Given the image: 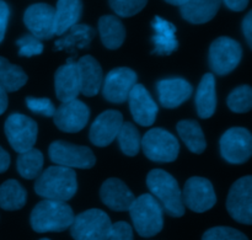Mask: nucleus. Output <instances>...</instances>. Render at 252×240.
<instances>
[{
    "label": "nucleus",
    "mask_w": 252,
    "mask_h": 240,
    "mask_svg": "<svg viewBox=\"0 0 252 240\" xmlns=\"http://www.w3.org/2000/svg\"><path fill=\"white\" fill-rule=\"evenodd\" d=\"M34 191L44 200L66 202L73 199L78 191L76 174L70 168L56 167L47 168L34 182Z\"/></svg>",
    "instance_id": "obj_1"
},
{
    "label": "nucleus",
    "mask_w": 252,
    "mask_h": 240,
    "mask_svg": "<svg viewBox=\"0 0 252 240\" xmlns=\"http://www.w3.org/2000/svg\"><path fill=\"white\" fill-rule=\"evenodd\" d=\"M74 212L66 202L43 200L32 209L30 223L36 233L64 232L73 224Z\"/></svg>",
    "instance_id": "obj_2"
},
{
    "label": "nucleus",
    "mask_w": 252,
    "mask_h": 240,
    "mask_svg": "<svg viewBox=\"0 0 252 240\" xmlns=\"http://www.w3.org/2000/svg\"><path fill=\"white\" fill-rule=\"evenodd\" d=\"M147 186L169 216L179 218L185 214L182 192L172 175L161 169H154L148 174Z\"/></svg>",
    "instance_id": "obj_3"
},
{
    "label": "nucleus",
    "mask_w": 252,
    "mask_h": 240,
    "mask_svg": "<svg viewBox=\"0 0 252 240\" xmlns=\"http://www.w3.org/2000/svg\"><path fill=\"white\" fill-rule=\"evenodd\" d=\"M129 213L134 229L140 237L150 238L157 236L164 227V211L150 194L137 197L130 206Z\"/></svg>",
    "instance_id": "obj_4"
},
{
    "label": "nucleus",
    "mask_w": 252,
    "mask_h": 240,
    "mask_svg": "<svg viewBox=\"0 0 252 240\" xmlns=\"http://www.w3.org/2000/svg\"><path fill=\"white\" fill-rule=\"evenodd\" d=\"M140 147L148 159L157 163L175 162L180 153L177 138L162 128H152L148 131L142 138Z\"/></svg>",
    "instance_id": "obj_5"
},
{
    "label": "nucleus",
    "mask_w": 252,
    "mask_h": 240,
    "mask_svg": "<svg viewBox=\"0 0 252 240\" xmlns=\"http://www.w3.org/2000/svg\"><path fill=\"white\" fill-rule=\"evenodd\" d=\"M111 227L112 223L107 213L93 208L74 217L70 234L74 240H107Z\"/></svg>",
    "instance_id": "obj_6"
},
{
    "label": "nucleus",
    "mask_w": 252,
    "mask_h": 240,
    "mask_svg": "<svg viewBox=\"0 0 252 240\" xmlns=\"http://www.w3.org/2000/svg\"><path fill=\"white\" fill-rule=\"evenodd\" d=\"M4 130L11 148L19 154L32 149L36 144L38 126L29 116L12 113L5 121Z\"/></svg>",
    "instance_id": "obj_7"
},
{
    "label": "nucleus",
    "mask_w": 252,
    "mask_h": 240,
    "mask_svg": "<svg viewBox=\"0 0 252 240\" xmlns=\"http://www.w3.org/2000/svg\"><path fill=\"white\" fill-rule=\"evenodd\" d=\"M48 155L56 165L64 168L91 169L96 158L89 147L76 145L65 140H56L49 145Z\"/></svg>",
    "instance_id": "obj_8"
},
{
    "label": "nucleus",
    "mask_w": 252,
    "mask_h": 240,
    "mask_svg": "<svg viewBox=\"0 0 252 240\" xmlns=\"http://www.w3.org/2000/svg\"><path fill=\"white\" fill-rule=\"evenodd\" d=\"M243 58L240 43L230 37H219L209 48V67L218 75L233 71Z\"/></svg>",
    "instance_id": "obj_9"
},
{
    "label": "nucleus",
    "mask_w": 252,
    "mask_h": 240,
    "mask_svg": "<svg viewBox=\"0 0 252 240\" xmlns=\"http://www.w3.org/2000/svg\"><path fill=\"white\" fill-rule=\"evenodd\" d=\"M220 154L230 164H244L251 158L252 136L243 127L229 128L220 138Z\"/></svg>",
    "instance_id": "obj_10"
},
{
    "label": "nucleus",
    "mask_w": 252,
    "mask_h": 240,
    "mask_svg": "<svg viewBox=\"0 0 252 240\" xmlns=\"http://www.w3.org/2000/svg\"><path fill=\"white\" fill-rule=\"evenodd\" d=\"M229 214L241 224H252V177L250 175L236 180L226 199Z\"/></svg>",
    "instance_id": "obj_11"
},
{
    "label": "nucleus",
    "mask_w": 252,
    "mask_h": 240,
    "mask_svg": "<svg viewBox=\"0 0 252 240\" xmlns=\"http://www.w3.org/2000/svg\"><path fill=\"white\" fill-rule=\"evenodd\" d=\"M184 206L196 213H203L213 208L217 204V195L213 184L206 177H189L182 192Z\"/></svg>",
    "instance_id": "obj_12"
},
{
    "label": "nucleus",
    "mask_w": 252,
    "mask_h": 240,
    "mask_svg": "<svg viewBox=\"0 0 252 240\" xmlns=\"http://www.w3.org/2000/svg\"><path fill=\"white\" fill-rule=\"evenodd\" d=\"M138 76L133 69L115 68L108 71L102 83L103 98L113 103H122L128 100L130 91L137 84Z\"/></svg>",
    "instance_id": "obj_13"
},
{
    "label": "nucleus",
    "mask_w": 252,
    "mask_h": 240,
    "mask_svg": "<svg viewBox=\"0 0 252 240\" xmlns=\"http://www.w3.org/2000/svg\"><path fill=\"white\" fill-rule=\"evenodd\" d=\"M89 118H90V108L78 99L69 103H63L53 115L57 127L66 133L80 132L89 122Z\"/></svg>",
    "instance_id": "obj_14"
},
{
    "label": "nucleus",
    "mask_w": 252,
    "mask_h": 240,
    "mask_svg": "<svg viewBox=\"0 0 252 240\" xmlns=\"http://www.w3.org/2000/svg\"><path fill=\"white\" fill-rule=\"evenodd\" d=\"M54 14L53 6L44 2H37L26 9L24 22L32 36L38 39H51L54 36Z\"/></svg>",
    "instance_id": "obj_15"
},
{
    "label": "nucleus",
    "mask_w": 252,
    "mask_h": 240,
    "mask_svg": "<svg viewBox=\"0 0 252 240\" xmlns=\"http://www.w3.org/2000/svg\"><path fill=\"white\" fill-rule=\"evenodd\" d=\"M123 125V116L120 111L107 110L98 115L91 125L89 137L96 147H107L117 138Z\"/></svg>",
    "instance_id": "obj_16"
},
{
    "label": "nucleus",
    "mask_w": 252,
    "mask_h": 240,
    "mask_svg": "<svg viewBox=\"0 0 252 240\" xmlns=\"http://www.w3.org/2000/svg\"><path fill=\"white\" fill-rule=\"evenodd\" d=\"M128 100L130 113L135 122L143 127H150L157 120L159 108L149 91L142 84H135L128 96Z\"/></svg>",
    "instance_id": "obj_17"
},
{
    "label": "nucleus",
    "mask_w": 252,
    "mask_h": 240,
    "mask_svg": "<svg viewBox=\"0 0 252 240\" xmlns=\"http://www.w3.org/2000/svg\"><path fill=\"white\" fill-rule=\"evenodd\" d=\"M54 88L57 98L62 103L78 99L80 94V79L76 62L73 58H69L64 66L57 69L54 75Z\"/></svg>",
    "instance_id": "obj_18"
},
{
    "label": "nucleus",
    "mask_w": 252,
    "mask_h": 240,
    "mask_svg": "<svg viewBox=\"0 0 252 240\" xmlns=\"http://www.w3.org/2000/svg\"><path fill=\"white\" fill-rule=\"evenodd\" d=\"M100 197L103 205L117 212L129 211L135 197L129 187L117 177H110L100 189Z\"/></svg>",
    "instance_id": "obj_19"
},
{
    "label": "nucleus",
    "mask_w": 252,
    "mask_h": 240,
    "mask_svg": "<svg viewBox=\"0 0 252 240\" xmlns=\"http://www.w3.org/2000/svg\"><path fill=\"white\" fill-rule=\"evenodd\" d=\"M159 101L165 108H176L192 95V85L182 78L162 79L157 83Z\"/></svg>",
    "instance_id": "obj_20"
},
{
    "label": "nucleus",
    "mask_w": 252,
    "mask_h": 240,
    "mask_svg": "<svg viewBox=\"0 0 252 240\" xmlns=\"http://www.w3.org/2000/svg\"><path fill=\"white\" fill-rule=\"evenodd\" d=\"M80 79V93L91 98L102 88L103 73L100 63L93 56H84L76 62Z\"/></svg>",
    "instance_id": "obj_21"
},
{
    "label": "nucleus",
    "mask_w": 252,
    "mask_h": 240,
    "mask_svg": "<svg viewBox=\"0 0 252 240\" xmlns=\"http://www.w3.org/2000/svg\"><path fill=\"white\" fill-rule=\"evenodd\" d=\"M154 36V51L153 53L160 56H170L179 48V41L176 38V26L160 16H155L152 22Z\"/></svg>",
    "instance_id": "obj_22"
},
{
    "label": "nucleus",
    "mask_w": 252,
    "mask_h": 240,
    "mask_svg": "<svg viewBox=\"0 0 252 240\" xmlns=\"http://www.w3.org/2000/svg\"><path fill=\"white\" fill-rule=\"evenodd\" d=\"M54 14V34L62 36L78 24L83 14L81 0H58Z\"/></svg>",
    "instance_id": "obj_23"
},
{
    "label": "nucleus",
    "mask_w": 252,
    "mask_h": 240,
    "mask_svg": "<svg viewBox=\"0 0 252 240\" xmlns=\"http://www.w3.org/2000/svg\"><path fill=\"white\" fill-rule=\"evenodd\" d=\"M221 0H189L181 7V15L191 24H206L218 12Z\"/></svg>",
    "instance_id": "obj_24"
},
{
    "label": "nucleus",
    "mask_w": 252,
    "mask_h": 240,
    "mask_svg": "<svg viewBox=\"0 0 252 240\" xmlns=\"http://www.w3.org/2000/svg\"><path fill=\"white\" fill-rule=\"evenodd\" d=\"M196 108L201 118H209L217 108L216 78L212 73L204 74L196 93Z\"/></svg>",
    "instance_id": "obj_25"
},
{
    "label": "nucleus",
    "mask_w": 252,
    "mask_h": 240,
    "mask_svg": "<svg viewBox=\"0 0 252 240\" xmlns=\"http://www.w3.org/2000/svg\"><path fill=\"white\" fill-rule=\"evenodd\" d=\"M65 36L59 38L54 43L57 51L74 52L75 49H84L90 46L95 37V30L89 25L76 24L65 32Z\"/></svg>",
    "instance_id": "obj_26"
},
{
    "label": "nucleus",
    "mask_w": 252,
    "mask_h": 240,
    "mask_svg": "<svg viewBox=\"0 0 252 240\" xmlns=\"http://www.w3.org/2000/svg\"><path fill=\"white\" fill-rule=\"evenodd\" d=\"M102 44L108 49H117L123 44L126 38V29L122 21L113 15H105L98 20Z\"/></svg>",
    "instance_id": "obj_27"
},
{
    "label": "nucleus",
    "mask_w": 252,
    "mask_h": 240,
    "mask_svg": "<svg viewBox=\"0 0 252 240\" xmlns=\"http://www.w3.org/2000/svg\"><path fill=\"white\" fill-rule=\"evenodd\" d=\"M180 138L184 140L189 150L194 154H202L207 148L206 138L201 126L197 121L184 120L180 121L176 126Z\"/></svg>",
    "instance_id": "obj_28"
},
{
    "label": "nucleus",
    "mask_w": 252,
    "mask_h": 240,
    "mask_svg": "<svg viewBox=\"0 0 252 240\" xmlns=\"http://www.w3.org/2000/svg\"><path fill=\"white\" fill-rule=\"evenodd\" d=\"M26 200V190L16 180H6L0 185V207L5 211L21 209Z\"/></svg>",
    "instance_id": "obj_29"
},
{
    "label": "nucleus",
    "mask_w": 252,
    "mask_h": 240,
    "mask_svg": "<svg viewBox=\"0 0 252 240\" xmlns=\"http://www.w3.org/2000/svg\"><path fill=\"white\" fill-rule=\"evenodd\" d=\"M27 74L19 66L11 64L6 58L0 57V84L10 93L20 90L27 83Z\"/></svg>",
    "instance_id": "obj_30"
},
{
    "label": "nucleus",
    "mask_w": 252,
    "mask_h": 240,
    "mask_svg": "<svg viewBox=\"0 0 252 240\" xmlns=\"http://www.w3.org/2000/svg\"><path fill=\"white\" fill-rule=\"evenodd\" d=\"M43 154L41 150L32 148L27 152L21 153L17 158V171L24 179L33 180L39 176L43 168Z\"/></svg>",
    "instance_id": "obj_31"
},
{
    "label": "nucleus",
    "mask_w": 252,
    "mask_h": 240,
    "mask_svg": "<svg viewBox=\"0 0 252 240\" xmlns=\"http://www.w3.org/2000/svg\"><path fill=\"white\" fill-rule=\"evenodd\" d=\"M117 139L120 143L121 150L126 155L135 157L139 153L142 138H140L139 131L134 127L133 123L123 122L122 127L117 135Z\"/></svg>",
    "instance_id": "obj_32"
},
{
    "label": "nucleus",
    "mask_w": 252,
    "mask_h": 240,
    "mask_svg": "<svg viewBox=\"0 0 252 240\" xmlns=\"http://www.w3.org/2000/svg\"><path fill=\"white\" fill-rule=\"evenodd\" d=\"M233 112L245 113L252 108V89L249 85H241L230 93L226 100Z\"/></svg>",
    "instance_id": "obj_33"
},
{
    "label": "nucleus",
    "mask_w": 252,
    "mask_h": 240,
    "mask_svg": "<svg viewBox=\"0 0 252 240\" xmlns=\"http://www.w3.org/2000/svg\"><path fill=\"white\" fill-rule=\"evenodd\" d=\"M108 2L118 16L130 17L142 11L148 0H108Z\"/></svg>",
    "instance_id": "obj_34"
},
{
    "label": "nucleus",
    "mask_w": 252,
    "mask_h": 240,
    "mask_svg": "<svg viewBox=\"0 0 252 240\" xmlns=\"http://www.w3.org/2000/svg\"><path fill=\"white\" fill-rule=\"evenodd\" d=\"M202 240H249L248 237L238 229L230 227H214L208 229Z\"/></svg>",
    "instance_id": "obj_35"
},
{
    "label": "nucleus",
    "mask_w": 252,
    "mask_h": 240,
    "mask_svg": "<svg viewBox=\"0 0 252 240\" xmlns=\"http://www.w3.org/2000/svg\"><path fill=\"white\" fill-rule=\"evenodd\" d=\"M16 44L19 46V56L21 57L38 56L43 52V43L41 39L36 38L31 34H25L17 39Z\"/></svg>",
    "instance_id": "obj_36"
},
{
    "label": "nucleus",
    "mask_w": 252,
    "mask_h": 240,
    "mask_svg": "<svg viewBox=\"0 0 252 240\" xmlns=\"http://www.w3.org/2000/svg\"><path fill=\"white\" fill-rule=\"evenodd\" d=\"M26 106L29 110L37 115L46 116V117H53L56 112L53 103L48 98H26Z\"/></svg>",
    "instance_id": "obj_37"
},
{
    "label": "nucleus",
    "mask_w": 252,
    "mask_h": 240,
    "mask_svg": "<svg viewBox=\"0 0 252 240\" xmlns=\"http://www.w3.org/2000/svg\"><path fill=\"white\" fill-rule=\"evenodd\" d=\"M107 240H133V228L127 222H117L111 227Z\"/></svg>",
    "instance_id": "obj_38"
},
{
    "label": "nucleus",
    "mask_w": 252,
    "mask_h": 240,
    "mask_svg": "<svg viewBox=\"0 0 252 240\" xmlns=\"http://www.w3.org/2000/svg\"><path fill=\"white\" fill-rule=\"evenodd\" d=\"M9 17H10L9 5H7L4 0H0V43L2 42V39H4L5 37V34H6Z\"/></svg>",
    "instance_id": "obj_39"
},
{
    "label": "nucleus",
    "mask_w": 252,
    "mask_h": 240,
    "mask_svg": "<svg viewBox=\"0 0 252 240\" xmlns=\"http://www.w3.org/2000/svg\"><path fill=\"white\" fill-rule=\"evenodd\" d=\"M243 32L249 47L252 48V11H249L243 22Z\"/></svg>",
    "instance_id": "obj_40"
},
{
    "label": "nucleus",
    "mask_w": 252,
    "mask_h": 240,
    "mask_svg": "<svg viewBox=\"0 0 252 240\" xmlns=\"http://www.w3.org/2000/svg\"><path fill=\"white\" fill-rule=\"evenodd\" d=\"M233 11H243L248 7L249 0H221Z\"/></svg>",
    "instance_id": "obj_41"
},
{
    "label": "nucleus",
    "mask_w": 252,
    "mask_h": 240,
    "mask_svg": "<svg viewBox=\"0 0 252 240\" xmlns=\"http://www.w3.org/2000/svg\"><path fill=\"white\" fill-rule=\"evenodd\" d=\"M10 167V155L4 148L0 147V174L6 171Z\"/></svg>",
    "instance_id": "obj_42"
},
{
    "label": "nucleus",
    "mask_w": 252,
    "mask_h": 240,
    "mask_svg": "<svg viewBox=\"0 0 252 240\" xmlns=\"http://www.w3.org/2000/svg\"><path fill=\"white\" fill-rule=\"evenodd\" d=\"M7 103H9V101H7L6 90H5L1 86V84H0V116L6 111Z\"/></svg>",
    "instance_id": "obj_43"
},
{
    "label": "nucleus",
    "mask_w": 252,
    "mask_h": 240,
    "mask_svg": "<svg viewBox=\"0 0 252 240\" xmlns=\"http://www.w3.org/2000/svg\"><path fill=\"white\" fill-rule=\"evenodd\" d=\"M166 2H169V4L171 5H176V6H182L184 4H186L189 0H165Z\"/></svg>",
    "instance_id": "obj_44"
},
{
    "label": "nucleus",
    "mask_w": 252,
    "mask_h": 240,
    "mask_svg": "<svg viewBox=\"0 0 252 240\" xmlns=\"http://www.w3.org/2000/svg\"><path fill=\"white\" fill-rule=\"evenodd\" d=\"M39 240H51V239H47V238H43V239H39Z\"/></svg>",
    "instance_id": "obj_45"
}]
</instances>
